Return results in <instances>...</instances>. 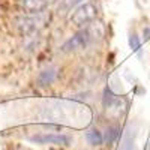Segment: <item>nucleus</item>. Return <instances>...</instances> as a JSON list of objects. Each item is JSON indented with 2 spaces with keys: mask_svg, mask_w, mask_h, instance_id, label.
I'll return each mask as SVG.
<instances>
[{
  "mask_svg": "<svg viewBox=\"0 0 150 150\" xmlns=\"http://www.w3.org/2000/svg\"><path fill=\"white\" fill-rule=\"evenodd\" d=\"M96 17H98L96 5L92 3V2H84L83 5H80L77 9L72 12L71 23L75 24V26H86V24L95 21Z\"/></svg>",
  "mask_w": 150,
  "mask_h": 150,
  "instance_id": "f257e3e1",
  "label": "nucleus"
},
{
  "mask_svg": "<svg viewBox=\"0 0 150 150\" xmlns=\"http://www.w3.org/2000/svg\"><path fill=\"white\" fill-rule=\"evenodd\" d=\"M90 39H92V32H90V29H87L84 32H80L75 36H72L71 39H68L63 44L62 50H63L65 53H72V51H77V50H83V48L87 47Z\"/></svg>",
  "mask_w": 150,
  "mask_h": 150,
  "instance_id": "f03ea898",
  "label": "nucleus"
},
{
  "mask_svg": "<svg viewBox=\"0 0 150 150\" xmlns=\"http://www.w3.org/2000/svg\"><path fill=\"white\" fill-rule=\"evenodd\" d=\"M30 141L36 144H56V146H69L71 137L65 134H38L30 137Z\"/></svg>",
  "mask_w": 150,
  "mask_h": 150,
  "instance_id": "7ed1b4c3",
  "label": "nucleus"
},
{
  "mask_svg": "<svg viewBox=\"0 0 150 150\" xmlns=\"http://www.w3.org/2000/svg\"><path fill=\"white\" fill-rule=\"evenodd\" d=\"M56 0H20V6L29 14H39Z\"/></svg>",
  "mask_w": 150,
  "mask_h": 150,
  "instance_id": "20e7f679",
  "label": "nucleus"
},
{
  "mask_svg": "<svg viewBox=\"0 0 150 150\" xmlns=\"http://www.w3.org/2000/svg\"><path fill=\"white\" fill-rule=\"evenodd\" d=\"M44 23H45V18L39 12L36 18H21L18 21V27L21 29V32H33L36 29L42 27Z\"/></svg>",
  "mask_w": 150,
  "mask_h": 150,
  "instance_id": "39448f33",
  "label": "nucleus"
},
{
  "mask_svg": "<svg viewBox=\"0 0 150 150\" xmlns=\"http://www.w3.org/2000/svg\"><path fill=\"white\" fill-rule=\"evenodd\" d=\"M86 140L90 146H101L104 143V135L96 128H92V129H89L86 132Z\"/></svg>",
  "mask_w": 150,
  "mask_h": 150,
  "instance_id": "423d86ee",
  "label": "nucleus"
},
{
  "mask_svg": "<svg viewBox=\"0 0 150 150\" xmlns=\"http://www.w3.org/2000/svg\"><path fill=\"white\" fill-rule=\"evenodd\" d=\"M120 135V129L117 126H108L107 131H105V135H104V141L107 144H112Z\"/></svg>",
  "mask_w": 150,
  "mask_h": 150,
  "instance_id": "0eeeda50",
  "label": "nucleus"
},
{
  "mask_svg": "<svg viewBox=\"0 0 150 150\" xmlns=\"http://www.w3.org/2000/svg\"><path fill=\"white\" fill-rule=\"evenodd\" d=\"M54 78H56V69H48L39 75V83L41 86H47V84H51Z\"/></svg>",
  "mask_w": 150,
  "mask_h": 150,
  "instance_id": "6e6552de",
  "label": "nucleus"
},
{
  "mask_svg": "<svg viewBox=\"0 0 150 150\" xmlns=\"http://www.w3.org/2000/svg\"><path fill=\"white\" fill-rule=\"evenodd\" d=\"M120 150H135V134L126 135L123 140V144L120 146Z\"/></svg>",
  "mask_w": 150,
  "mask_h": 150,
  "instance_id": "1a4fd4ad",
  "label": "nucleus"
},
{
  "mask_svg": "<svg viewBox=\"0 0 150 150\" xmlns=\"http://www.w3.org/2000/svg\"><path fill=\"white\" fill-rule=\"evenodd\" d=\"M129 45H131V48L134 50L135 53L141 51V41L138 39V36H137V35H131L129 36Z\"/></svg>",
  "mask_w": 150,
  "mask_h": 150,
  "instance_id": "9d476101",
  "label": "nucleus"
},
{
  "mask_svg": "<svg viewBox=\"0 0 150 150\" xmlns=\"http://www.w3.org/2000/svg\"><path fill=\"white\" fill-rule=\"evenodd\" d=\"M78 2H81V0H62V5H60V8H62V9H66V11H69L72 6H75Z\"/></svg>",
  "mask_w": 150,
  "mask_h": 150,
  "instance_id": "9b49d317",
  "label": "nucleus"
},
{
  "mask_svg": "<svg viewBox=\"0 0 150 150\" xmlns=\"http://www.w3.org/2000/svg\"><path fill=\"white\" fill-rule=\"evenodd\" d=\"M150 38V29H144V39H149Z\"/></svg>",
  "mask_w": 150,
  "mask_h": 150,
  "instance_id": "f8f14e48",
  "label": "nucleus"
},
{
  "mask_svg": "<svg viewBox=\"0 0 150 150\" xmlns=\"http://www.w3.org/2000/svg\"><path fill=\"white\" fill-rule=\"evenodd\" d=\"M12 150H29V149L23 147V146H15V147H12Z\"/></svg>",
  "mask_w": 150,
  "mask_h": 150,
  "instance_id": "ddd939ff",
  "label": "nucleus"
}]
</instances>
